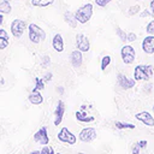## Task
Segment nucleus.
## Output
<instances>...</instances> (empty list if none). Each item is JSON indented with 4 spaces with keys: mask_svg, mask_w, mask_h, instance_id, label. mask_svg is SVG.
<instances>
[{
    "mask_svg": "<svg viewBox=\"0 0 154 154\" xmlns=\"http://www.w3.org/2000/svg\"><path fill=\"white\" fill-rule=\"evenodd\" d=\"M154 73V67L152 65H137L134 71V77L136 81H148Z\"/></svg>",
    "mask_w": 154,
    "mask_h": 154,
    "instance_id": "nucleus-1",
    "label": "nucleus"
},
{
    "mask_svg": "<svg viewBox=\"0 0 154 154\" xmlns=\"http://www.w3.org/2000/svg\"><path fill=\"white\" fill-rule=\"evenodd\" d=\"M29 38L31 42L38 43L46 38V34L40 26H37L35 24H30L29 25Z\"/></svg>",
    "mask_w": 154,
    "mask_h": 154,
    "instance_id": "nucleus-2",
    "label": "nucleus"
},
{
    "mask_svg": "<svg viewBox=\"0 0 154 154\" xmlns=\"http://www.w3.org/2000/svg\"><path fill=\"white\" fill-rule=\"evenodd\" d=\"M91 5L90 4H87L84 6H82L77 12H76V18L78 22L81 23H85L90 19L91 17V13H93V10H91Z\"/></svg>",
    "mask_w": 154,
    "mask_h": 154,
    "instance_id": "nucleus-3",
    "label": "nucleus"
},
{
    "mask_svg": "<svg viewBox=\"0 0 154 154\" xmlns=\"http://www.w3.org/2000/svg\"><path fill=\"white\" fill-rule=\"evenodd\" d=\"M58 140L61 141V142H64V143H67V144H75L76 141H77L76 136H75L67 128H63V129L59 131V134H58Z\"/></svg>",
    "mask_w": 154,
    "mask_h": 154,
    "instance_id": "nucleus-4",
    "label": "nucleus"
},
{
    "mask_svg": "<svg viewBox=\"0 0 154 154\" xmlns=\"http://www.w3.org/2000/svg\"><path fill=\"white\" fill-rule=\"evenodd\" d=\"M82 142H91L96 138V130L94 128H84L78 135Z\"/></svg>",
    "mask_w": 154,
    "mask_h": 154,
    "instance_id": "nucleus-5",
    "label": "nucleus"
},
{
    "mask_svg": "<svg viewBox=\"0 0 154 154\" xmlns=\"http://www.w3.org/2000/svg\"><path fill=\"white\" fill-rule=\"evenodd\" d=\"M34 140H35V142H37V143H40V144H43V146L48 144V142H49V137H48L47 128H46V126L40 128V129L35 132V135H34Z\"/></svg>",
    "mask_w": 154,
    "mask_h": 154,
    "instance_id": "nucleus-6",
    "label": "nucleus"
},
{
    "mask_svg": "<svg viewBox=\"0 0 154 154\" xmlns=\"http://www.w3.org/2000/svg\"><path fill=\"white\" fill-rule=\"evenodd\" d=\"M122 59L125 64H131L134 60H135V49L131 47V46H124L122 48Z\"/></svg>",
    "mask_w": 154,
    "mask_h": 154,
    "instance_id": "nucleus-7",
    "label": "nucleus"
},
{
    "mask_svg": "<svg viewBox=\"0 0 154 154\" xmlns=\"http://www.w3.org/2000/svg\"><path fill=\"white\" fill-rule=\"evenodd\" d=\"M25 29V23L20 19H14L11 24V31L14 37H20Z\"/></svg>",
    "mask_w": 154,
    "mask_h": 154,
    "instance_id": "nucleus-8",
    "label": "nucleus"
},
{
    "mask_svg": "<svg viewBox=\"0 0 154 154\" xmlns=\"http://www.w3.org/2000/svg\"><path fill=\"white\" fill-rule=\"evenodd\" d=\"M76 45H77L78 51H81V52H88L89 47H90L88 37L85 35H83V34H78L76 36Z\"/></svg>",
    "mask_w": 154,
    "mask_h": 154,
    "instance_id": "nucleus-9",
    "label": "nucleus"
},
{
    "mask_svg": "<svg viewBox=\"0 0 154 154\" xmlns=\"http://www.w3.org/2000/svg\"><path fill=\"white\" fill-rule=\"evenodd\" d=\"M135 117H136V119H138L140 122H142L144 125L154 126V118H153V116H150V113H149V112L143 111V112L137 113Z\"/></svg>",
    "mask_w": 154,
    "mask_h": 154,
    "instance_id": "nucleus-10",
    "label": "nucleus"
},
{
    "mask_svg": "<svg viewBox=\"0 0 154 154\" xmlns=\"http://www.w3.org/2000/svg\"><path fill=\"white\" fill-rule=\"evenodd\" d=\"M65 113V105L64 102L60 100L58 101V105L55 107V112H54V116H55V119H54V125H59L63 120V116Z\"/></svg>",
    "mask_w": 154,
    "mask_h": 154,
    "instance_id": "nucleus-11",
    "label": "nucleus"
},
{
    "mask_svg": "<svg viewBox=\"0 0 154 154\" xmlns=\"http://www.w3.org/2000/svg\"><path fill=\"white\" fill-rule=\"evenodd\" d=\"M142 49H143V52H146L148 54L154 53V35L147 36L142 41Z\"/></svg>",
    "mask_w": 154,
    "mask_h": 154,
    "instance_id": "nucleus-12",
    "label": "nucleus"
},
{
    "mask_svg": "<svg viewBox=\"0 0 154 154\" xmlns=\"http://www.w3.org/2000/svg\"><path fill=\"white\" fill-rule=\"evenodd\" d=\"M118 84L123 88V89H130L135 85V79H130L126 76L119 73L118 75Z\"/></svg>",
    "mask_w": 154,
    "mask_h": 154,
    "instance_id": "nucleus-13",
    "label": "nucleus"
},
{
    "mask_svg": "<svg viewBox=\"0 0 154 154\" xmlns=\"http://www.w3.org/2000/svg\"><path fill=\"white\" fill-rule=\"evenodd\" d=\"M82 53H81V51H73L71 54H70V61H71V64H72V66L73 67H79L81 65H82Z\"/></svg>",
    "mask_w": 154,
    "mask_h": 154,
    "instance_id": "nucleus-14",
    "label": "nucleus"
},
{
    "mask_svg": "<svg viewBox=\"0 0 154 154\" xmlns=\"http://www.w3.org/2000/svg\"><path fill=\"white\" fill-rule=\"evenodd\" d=\"M52 43H53V48H54L57 52H61V51L64 49V42H63V38H61V35H60V34L54 35Z\"/></svg>",
    "mask_w": 154,
    "mask_h": 154,
    "instance_id": "nucleus-15",
    "label": "nucleus"
},
{
    "mask_svg": "<svg viewBox=\"0 0 154 154\" xmlns=\"http://www.w3.org/2000/svg\"><path fill=\"white\" fill-rule=\"evenodd\" d=\"M76 119H77L78 122H81V123H90V122L94 120V117L88 116V114H87L85 112H83V111H78V112H76Z\"/></svg>",
    "mask_w": 154,
    "mask_h": 154,
    "instance_id": "nucleus-16",
    "label": "nucleus"
},
{
    "mask_svg": "<svg viewBox=\"0 0 154 154\" xmlns=\"http://www.w3.org/2000/svg\"><path fill=\"white\" fill-rule=\"evenodd\" d=\"M28 99H29V101H30L31 103H34V105H40V103H42V101H43V97H42V95H41L38 91H32V93H30L29 96H28Z\"/></svg>",
    "mask_w": 154,
    "mask_h": 154,
    "instance_id": "nucleus-17",
    "label": "nucleus"
},
{
    "mask_svg": "<svg viewBox=\"0 0 154 154\" xmlns=\"http://www.w3.org/2000/svg\"><path fill=\"white\" fill-rule=\"evenodd\" d=\"M8 45V36L6 34V31L4 29L0 30V48L4 49L6 48V46Z\"/></svg>",
    "mask_w": 154,
    "mask_h": 154,
    "instance_id": "nucleus-18",
    "label": "nucleus"
},
{
    "mask_svg": "<svg viewBox=\"0 0 154 154\" xmlns=\"http://www.w3.org/2000/svg\"><path fill=\"white\" fill-rule=\"evenodd\" d=\"M65 18H66V22H67L72 28H75V26L77 25V18H76V14L73 16L71 12H66V13H65Z\"/></svg>",
    "mask_w": 154,
    "mask_h": 154,
    "instance_id": "nucleus-19",
    "label": "nucleus"
},
{
    "mask_svg": "<svg viewBox=\"0 0 154 154\" xmlns=\"http://www.w3.org/2000/svg\"><path fill=\"white\" fill-rule=\"evenodd\" d=\"M116 128L117 129H135V125L134 124H130V123H123V122H116Z\"/></svg>",
    "mask_w": 154,
    "mask_h": 154,
    "instance_id": "nucleus-20",
    "label": "nucleus"
},
{
    "mask_svg": "<svg viewBox=\"0 0 154 154\" xmlns=\"http://www.w3.org/2000/svg\"><path fill=\"white\" fill-rule=\"evenodd\" d=\"M41 89H43V81L41 78H36L35 79V88L32 91H38Z\"/></svg>",
    "mask_w": 154,
    "mask_h": 154,
    "instance_id": "nucleus-21",
    "label": "nucleus"
},
{
    "mask_svg": "<svg viewBox=\"0 0 154 154\" xmlns=\"http://www.w3.org/2000/svg\"><path fill=\"white\" fill-rule=\"evenodd\" d=\"M0 10H1L2 13H6V12H10V11H11V6L7 4L6 0H4V1L1 2V5H0Z\"/></svg>",
    "mask_w": 154,
    "mask_h": 154,
    "instance_id": "nucleus-22",
    "label": "nucleus"
},
{
    "mask_svg": "<svg viewBox=\"0 0 154 154\" xmlns=\"http://www.w3.org/2000/svg\"><path fill=\"white\" fill-rule=\"evenodd\" d=\"M116 31H117V35L119 36V38H120L122 41H128V34H125L120 28H117Z\"/></svg>",
    "mask_w": 154,
    "mask_h": 154,
    "instance_id": "nucleus-23",
    "label": "nucleus"
},
{
    "mask_svg": "<svg viewBox=\"0 0 154 154\" xmlns=\"http://www.w3.org/2000/svg\"><path fill=\"white\" fill-rule=\"evenodd\" d=\"M109 63H111V57H108V55L103 57L102 58V61H101V70H105L108 66Z\"/></svg>",
    "mask_w": 154,
    "mask_h": 154,
    "instance_id": "nucleus-24",
    "label": "nucleus"
},
{
    "mask_svg": "<svg viewBox=\"0 0 154 154\" xmlns=\"http://www.w3.org/2000/svg\"><path fill=\"white\" fill-rule=\"evenodd\" d=\"M40 152H41V154H55L54 150H53V148L51 146H47V144L43 146V148Z\"/></svg>",
    "mask_w": 154,
    "mask_h": 154,
    "instance_id": "nucleus-25",
    "label": "nucleus"
},
{
    "mask_svg": "<svg viewBox=\"0 0 154 154\" xmlns=\"http://www.w3.org/2000/svg\"><path fill=\"white\" fill-rule=\"evenodd\" d=\"M147 32L149 35H154V20H152L148 25H147Z\"/></svg>",
    "mask_w": 154,
    "mask_h": 154,
    "instance_id": "nucleus-26",
    "label": "nucleus"
},
{
    "mask_svg": "<svg viewBox=\"0 0 154 154\" xmlns=\"http://www.w3.org/2000/svg\"><path fill=\"white\" fill-rule=\"evenodd\" d=\"M140 149H141L140 146L136 143V144L132 147V154H138V153H140Z\"/></svg>",
    "mask_w": 154,
    "mask_h": 154,
    "instance_id": "nucleus-27",
    "label": "nucleus"
},
{
    "mask_svg": "<svg viewBox=\"0 0 154 154\" xmlns=\"http://www.w3.org/2000/svg\"><path fill=\"white\" fill-rule=\"evenodd\" d=\"M135 40H136V35L135 34H132V32L131 34H128V41L131 42V41H135Z\"/></svg>",
    "mask_w": 154,
    "mask_h": 154,
    "instance_id": "nucleus-28",
    "label": "nucleus"
},
{
    "mask_svg": "<svg viewBox=\"0 0 154 154\" xmlns=\"http://www.w3.org/2000/svg\"><path fill=\"white\" fill-rule=\"evenodd\" d=\"M137 144L140 146V148H146L147 147V141H143V140L142 141H138Z\"/></svg>",
    "mask_w": 154,
    "mask_h": 154,
    "instance_id": "nucleus-29",
    "label": "nucleus"
},
{
    "mask_svg": "<svg viewBox=\"0 0 154 154\" xmlns=\"http://www.w3.org/2000/svg\"><path fill=\"white\" fill-rule=\"evenodd\" d=\"M107 2H109V0H96V4L100 6H105Z\"/></svg>",
    "mask_w": 154,
    "mask_h": 154,
    "instance_id": "nucleus-30",
    "label": "nucleus"
},
{
    "mask_svg": "<svg viewBox=\"0 0 154 154\" xmlns=\"http://www.w3.org/2000/svg\"><path fill=\"white\" fill-rule=\"evenodd\" d=\"M52 79V73H47L45 77V81H51Z\"/></svg>",
    "mask_w": 154,
    "mask_h": 154,
    "instance_id": "nucleus-31",
    "label": "nucleus"
},
{
    "mask_svg": "<svg viewBox=\"0 0 154 154\" xmlns=\"http://www.w3.org/2000/svg\"><path fill=\"white\" fill-rule=\"evenodd\" d=\"M150 10H152V13H154V0H152L150 2Z\"/></svg>",
    "mask_w": 154,
    "mask_h": 154,
    "instance_id": "nucleus-32",
    "label": "nucleus"
},
{
    "mask_svg": "<svg viewBox=\"0 0 154 154\" xmlns=\"http://www.w3.org/2000/svg\"><path fill=\"white\" fill-rule=\"evenodd\" d=\"M57 90H58V91H59V93H60V94H63V93H64V89H63V88H61V87H60V88H58V89H57Z\"/></svg>",
    "mask_w": 154,
    "mask_h": 154,
    "instance_id": "nucleus-33",
    "label": "nucleus"
},
{
    "mask_svg": "<svg viewBox=\"0 0 154 154\" xmlns=\"http://www.w3.org/2000/svg\"><path fill=\"white\" fill-rule=\"evenodd\" d=\"M30 154H41V152H38V150H34V152H31Z\"/></svg>",
    "mask_w": 154,
    "mask_h": 154,
    "instance_id": "nucleus-34",
    "label": "nucleus"
},
{
    "mask_svg": "<svg viewBox=\"0 0 154 154\" xmlns=\"http://www.w3.org/2000/svg\"><path fill=\"white\" fill-rule=\"evenodd\" d=\"M152 109H153V112H154V106H153V107H152Z\"/></svg>",
    "mask_w": 154,
    "mask_h": 154,
    "instance_id": "nucleus-35",
    "label": "nucleus"
},
{
    "mask_svg": "<svg viewBox=\"0 0 154 154\" xmlns=\"http://www.w3.org/2000/svg\"><path fill=\"white\" fill-rule=\"evenodd\" d=\"M78 154H84V153H78Z\"/></svg>",
    "mask_w": 154,
    "mask_h": 154,
    "instance_id": "nucleus-36",
    "label": "nucleus"
},
{
    "mask_svg": "<svg viewBox=\"0 0 154 154\" xmlns=\"http://www.w3.org/2000/svg\"><path fill=\"white\" fill-rule=\"evenodd\" d=\"M55 154H60V153H55Z\"/></svg>",
    "mask_w": 154,
    "mask_h": 154,
    "instance_id": "nucleus-37",
    "label": "nucleus"
}]
</instances>
